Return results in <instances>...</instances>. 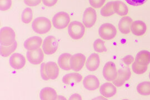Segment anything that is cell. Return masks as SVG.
<instances>
[{
  "instance_id": "cell-1",
  "label": "cell",
  "mask_w": 150,
  "mask_h": 100,
  "mask_svg": "<svg viewBox=\"0 0 150 100\" xmlns=\"http://www.w3.org/2000/svg\"><path fill=\"white\" fill-rule=\"evenodd\" d=\"M52 27L50 20L44 17L35 19L32 23L33 30L38 34H45L50 31Z\"/></svg>"
},
{
  "instance_id": "cell-2",
  "label": "cell",
  "mask_w": 150,
  "mask_h": 100,
  "mask_svg": "<svg viewBox=\"0 0 150 100\" xmlns=\"http://www.w3.org/2000/svg\"><path fill=\"white\" fill-rule=\"evenodd\" d=\"M68 32L72 39L76 40H80L85 35V27L80 22L72 21L68 27Z\"/></svg>"
},
{
  "instance_id": "cell-3",
  "label": "cell",
  "mask_w": 150,
  "mask_h": 100,
  "mask_svg": "<svg viewBox=\"0 0 150 100\" xmlns=\"http://www.w3.org/2000/svg\"><path fill=\"white\" fill-rule=\"evenodd\" d=\"M1 45L9 46L12 45L15 40V32L9 27H4L1 29L0 31Z\"/></svg>"
},
{
  "instance_id": "cell-4",
  "label": "cell",
  "mask_w": 150,
  "mask_h": 100,
  "mask_svg": "<svg viewBox=\"0 0 150 100\" xmlns=\"http://www.w3.org/2000/svg\"><path fill=\"white\" fill-rule=\"evenodd\" d=\"M70 22V16L65 12H59L56 13L52 18L53 26L59 30L65 28Z\"/></svg>"
},
{
  "instance_id": "cell-5",
  "label": "cell",
  "mask_w": 150,
  "mask_h": 100,
  "mask_svg": "<svg viewBox=\"0 0 150 100\" xmlns=\"http://www.w3.org/2000/svg\"><path fill=\"white\" fill-rule=\"evenodd\" d=\"M98 33L102 39L110 40L116 36L117 30L112 24L106 23L100 26L98 30Z\"/></svg>"
},
{
  "instance_id": "cell-6",
  "label": "cell",
  "mask_w": 150,
  "mask_h": 100,
  "mask_svg": "<svg viewBox=\"0 0 150 100\" xmlns=\"http://www.w3.org/2000/svg\"><path fill=\"white\" fill-rule=\"evenodd\" d=\"M59 47L57 40L53 36H48L43 40L42 49L46 55H52L56 52Z\"/></svg>"
},
{
  "instance_id": "cell-7",
  "label": "cell",
  "mask_w": 150,
  "mask_h": 100,
  "mask_svg": "<svg viewBox=\"0 0 150 100\" xmlns=\"http://www.w3.org/2000/svg\"><path fill=\"white\" fill-rule=\"evenodd\" d=\"M86 61V57L82 53H76L72 55L70 59V65L71 70L78 72L83 68Z\"/></svg>"
},
{
  "instance_id": "cell-8",
  "label": "cell",
  "mask_w": 150,
  "mask_h": 100,
  "mask_svg": "<svg viewBox=\"0 0 150 100\" xmlns=\"http://www.w3.org/2000/svg\"><path fill=\"white\" fill-rule=\"evenodd\" d=\"M118 72L115 64L113 62H108L103 69V76L108 81H113L117 78Z\"/></svg>"
},
{
  "instance_id": "cell-9",
  "label": "cell",
  "mask_w": 150,
  "mask_h": 100,
  "mask_svg": "<svg viewBox=\"0 0 150 100\" xmlns=\"http://www.w3.org/2000/svg\"><path fill=\"white\" fill-rule=\"evenodd\" d=\"M83 23L87 28H91L93 26L97 20V13L95 9L92 7L86 9L83 15Z\"/></svg>"
},
{
  "instance_id": "cell-10",
  "label": "cell",
  "mask_w": 150,
  "mask_h": 100,
  "mask_svg": "<svg viewBox=\"0 0 150 100\" xmlns=\"http://www.w3.org/2000/svg\"><path fill=\"white\" fill-rule=\"evenodd\" d=\"M26 57L28 61L33 65H38L42 62L44 59V54L41 48H39L34 51H27Z\"/></svg>"
},
{
  "instance_id": "cell-11",
  "label": "cell",
  "mask_w": 150,
  "mask_h": 100,
  "mask_svg": "<svg viewBox=\"0 0 150 100\" xmlns=\"http://www.w3.org/2000/svg\"><path fill=\"white\" fill-rule=\"evenodd\" d=\"M117 72V77L112 82L115 86L119 87L122 86L126 81L129 79L131 73L129 67H126V69H120Z\"/></svg>"
},
{
  "instance_id": "cell-12",
  "label": "cell",
  "mask_w": 150,
  "mask_h": 100,
  "mask_svg": "<svg viewBox=\"0 0 150 100\" xmlns=\"http://www.w3.org/2000/svg\"><path fill=\"white\" fill-rule=\"evenodd\" d=\"M45 71L48 79H56L59 74V68L54 62H48L45 63Z\"/></svg>"
},
{
  "instance_id": "cell-13",
  "label": "cell",
  "mask_w": 150,
  "mask_h": 100,
  "mask_svg": "<svg viewBox=\"0 0 150 100\" xmlns=\"http://www.w3.org/2000/svg\"><path fill=\"white\" fill-rule=\"evenodd\" d=\"M10 64L13 69L20 70L25 66L26 64V58L20 53H13L10 58Z\"/></svg>"
},
{
  "instance_id": "cell-14",
  "label": "cell",
  "mask_w": 150,
  "mask_h": 100,
  "mask_svg": "<svg viewBox=\"0 0 150 100\" xmlns=\"http://www.w3.org/2000/svg\"><path fill=\"white\" fill-rule=\"evenodd\" d=\"M84 87L89 91L96 90L100 86V81L96 76L94 75H88L83 81Z\"/></svg>"
},
{
  "instance_id": "cell-15",
  "label": "cell",
  "mask_w": 150,
  "mask_h": 100,
  "mask_svg": "<svg viewBox=\"0 0 150 100\" xmlns=\"http://www.w3.org/2000/svg\"><path fill=\"white\" fill-rule=\"evenodd\" d=\"M42 39L38 36H33L27 39L24 42V48L28 51H34L40 48Z\"/></svg>"
},
{
  "instance_id": "cell-16",
  "label": "cell",
  "mask_w": 150,
  "mask_h": 100,
  "mask_svg": "<svg viewBox=\"0 0 150 100\" xmlns=\"http://www.w3.org/2000/svg\"><path fill=\"white\" fill-rule=\"evenodd\" d=\"M130 28L132 33L137 36H141L144 35L147 30L146 23L143 21H141L132 22Z\"/></svg>"
},
{
  "instance_id": "cell-17",
  "label": "cell",
  "mask_w": 150,
  "mask_h": 100,
  "mask_svg": "<svg viewBox=\"0 0 150 100\" xmlns=\"http://www.w3.org/2000/svg\"><path fill=\"white\" fill-rule=\"evenodd\" d=\"M100 63V57L97 53H92L87 58L86 67L90 71H95L98 68Z\"/></svg>"
},
{
  "instance_id": "cell-18",
  "label": "cell",
  "mask_w": 150,
  "mask_h": 100,
  "mask_svg": "<svg viewBox=\"0 0 150 100\" xmlns=\"http://www.w3.org/2000/svg\"><path fill=\"white\" fill-rule=\"evenodd\" d=\"M100 92L103 96L106 98H110L116 94L117 90L113 84L107 82L101 85Z\"/></svg>"
},
{
  "instance_id": "cell-19",
  "label": "cell",
  "mask_w": 150,
  "mask_h": 100,
  "mask_svg": "<svg viewBox=\"0 0 150 100\" xmlns=\"http://www.w3.org/2000/svg\"><path fill=\"white\" fill-rule=\"evenodd\" d=\"M82 79V76L81 74L74 72L64 75L62 78V82L67 85H74L79 83Z\"/></svg>"
},
{
  "instance_id": "cell-20",
  "label": "cell",
  "mask_w": 150,
  "mask_h": 100,
  "mask_svg": "<svg viewBox=\"0 0 150 100\" xmlns=\"http://www.w3.org/2000/svg\"><path fill=\"white\" fill-rule=\"evenodd\" d=\"M40 97L42 100H55L57 99L58 96L56 91L54 89L45 87L40 91Z\"/></svg>"
},
{
  "instance_id": "cell-21",
  "label": "cell",
  "mask_w": 150,
  "mask_h": 100,
  "mask_svg": "<svg viewBox=\"0 0 150 100\" xmlns=\"http://www.w3.org/2000/svg\"><path fill=\"white\" fill-rule=\"evenodd\" d=\"M132 23V18L129 16L122 17L118 23V29L123 34H128L130 32V27Z\"/></svg>"
},
{
  "instance_id": "cell-22",
  "label": "cell",
  "mask_w": 150,
  "mask_h": 100,
  "mask_svg": "<svg viewBox=\"0 0 150 100\" xmlns=\"http://www.w3.org/2000/svg\"><path fill=\"white\" fill-rule=\"evenodd\" d=\"M135 62L140 65L148 66L150 63V52L146 50L140 51L136 55Z\"/></svg>"
},
{
  "instance_id": "cell-23",
  "label": "cell",
  "mask_w": 150,
  "mask_h": 100,
  "mask_svg": "<svg viewBox=\"0 0 150 100\" xmlns=\"http://www.w3.org/2000/svg\"><path fill=\"white\" fill-rule=\"evenodd\" d=\"M71 55L68 53H64L59 56L58 60V64L59 67L65 71H70L71 69L70 65V59Z\"/></svg>"
},
{
  "instance_id": "cell-24",
  "label": "cell",
  "mask_w": 150,
  "mask_h": 100,
  "mask_svg": "<svg viewBox=\"0 0 150 100\" xmlns=\"http://www.w3.org/2000/svg\"><path fill=\"white\" fill-rule=\"evenodd\" d=\"M113 9L115 13L120 16H126L128 14L129 12L127 6L123 2L120 1L113 2Z\"/></svg>"
},
{
  "instance_id": "cell-25",
  "label": "cell",
  "mask_w": 150,
  "mask_h": 100,
  "mask_svg": "<svg viewBox=\"0 0 150 100\" xmlns=\"http://www.w3.org/2000/svg\"><path fill=\"white\" fill-rule=\"evenodd\" d=\"M17 47V43L16 41L9 46L1 45V55L4 57H7L9 56L11 53H12L16 50Z\"/></svg>"
},
{
  "instance_id": "cell-26",
  "label": "cell",
  "mask_w": 150,
  "mask_h": 100,
  "mask_svg": "<svg viewBox=\"0 0 150 100\" xmlns=\"http://www.w3.org/2000/svg\"><path fill=\"white\" fill-rule=\"evenodd\" d=\"M137 91L140 95H150V82L146 81L138 84L137 86Z\"/></svg>"
},
{
  "instance_id": "cell-27",
  "label": "cell",
  "mask_w": 150,
  "mask_h": 100,
  "mask_svg": "<svg viewBox=\"0 0 150 100\" xmlns=\"http://www.w3.org/2000/svg\"><path fill=\"white\" fill-rule=\"evenodd\" d=\"M101 14L102 16L108 17L112 16L115 12L113 9V2H109L104 6L101 10Z\"/></svg>"
},
{
  "instance_id": "cell-28",
  "label": "cell",
  "mask_w": 150,
  "mask_h": 100,
  "mask_svg": "<svg viewBox=\"0 0 150 100\" xmlns=\"http://www.w3.org/2000/svg\"><path fill=\"white\" fill-rule=\"evenodd\" d=\"M32 18H33V13H32V10L29 7L26 8L22 12V21L24 23L27 24L31 22Z\"/></svg>"
},
{
  "instance_id": "cell-29",
  "label": "cell",
  "mask_w": 150,
  "mask_h": 100,
  "mask_svg": "<svg viewBox=\"0 0 150 100\" xmlns=\"http://www.w3.org/2000/svg\"><path fill=\"white\" fill-rule=\"evenodd\" d=\"M93 48L97 52L102 53L107 51V48L105 46V42L101 39H97L93 43Z\"/></svg>"
},
{
  "instance_id": "cell-30",
  "label": "cell",
  "mask_w": 150,
  "mask_h": 100,
  "mask_svg": "<svg viewBox=\"0 0 150 100\" xmlns=\"http://www.w3.org/2000/svg\"><path fill=\"white\" fill-rule=\"evenodd\" d=\"M132 71L135 74H144L147 70V66L140 65L138 63H136V62H134L132 63Z\"/></svg>"
},
{
  "instance_id": "cell-31",
  "label": "cell",
  "mask_w": 150,
  "mask_h": 100,
  "mask_svg": "<svg viewBox=\"0 0 150 100\" xmlns=\"http://www.w3.org/2000/svg\"><path fill=\"white\" fill-rule=\"evenodd\" d=\"M0 1L1 10L5 11L9 10L11 8L12 6V0H1Z\"/></svg>"
},
{
  "instance_id": "cell-32",
  "label": "cell",
  "mask_w": 150,
  "mask_h": 100,
  "mask_svg": "<svg viewBox=\"0 0 150 100\" xmlns=\"http://www.w3.org/2000/svg\"><path fill=\"white\" fill-rule=\"evenodd\" d=\"M106 0H89L90 5L95 9H100L104 5Z\"/></svg>"
},
{
  "instance_id": "cell-33",
  "label": "cell",
  "mask_w": 150,
  "mask_h": 100,
  "mask_svg": "<svg viewBox=\"0 0 150 100\" xmlns=\"http://www.w3.org/2000/svg\"><path fill=\"white\" fill-rule=\"evenodd\" d=\"M126 2L131 6H139L144 4L147 0H125Z\"/></svg>"
},
{
  "instance_id": "cell-34",
  "label": "cell",
  "mask_w": 150,
  "mask_h": 100,
  "mask_svg": "<svg viewBox=\"0 0 150 100\" xmlns=\"http://www.w3.org/2000/svg\"><path fill=\"white\" fill-rule=\"evenodd\" d=\"M41 2V0H24V2L28 6H36L38 5Z\"/></svg>"
},
{
  "instance_id": "cell-35",
  "label": "cell",
  "mask_w": 150,
  "mask_h": 100,
  "mask_svg": "<svg viewBox=\"0 0 150 100\" xmlns=\"http://www.w3.org/2000/svg\"><path fill=\"white\" fill-rule=\"evenodd\" d=\"M123 61V62L125 63L127 65H129L134 61V58L131 55H127L125 56L124 58H122V60Z\"/></svg>"
},
{
  "instance_id": "cell-36",
  "label": "cell",
  "mask_w": 150,
  "mask_h": 100,
  "mask_svg": "<svg viewBox=\"0 0 150 100\" xmlns=\"http://www.w3.org/2000/svg\"><path fill=\"white\" fill-rule=\"evenodd\" d=\"M43 5L48 7H52L56 5L58 0H42Z\"/></svg>"
},
{
  "instance_id": "cell-37",
  "label": "cell",
  "mask_w": 150,
  "mask_h": 100,
  "mask_svg": "<svg viewBox=\"0 0 150 100\" xmlns=\"http://www.w3.org/2000/svg\"><path fill=\"white\" fill-rule=\"evenodd\" d=\"M45 63H42L41 65V77L43 80H45V81H47L48 80V79L47 78V77L46 76V74H45Z\"/></svg>"
},
{
  "instance_id": "cell-38",
  "label": "cell",
  "mask_w": 150,
  "mask_h": 100,
  "mask_svg": "<svg viewBox=\"0 0 150 100\" xmlns=\"http://www.w3.org/2000/svg\"><path fill=\"white\" fill-rule=\"evenodd\" d=\"M69 100H82L81 96L80 95L77 94H75L74 95H72L70 97Z\"/></svg>"
},
{
  "instance_id": "cell-39",
  "label": "cell",
  "mask_w": 150,
  "mask_h": 100,
  "mask_svg": "<svg viewBox=\"0 0 150 100\" xmlns=\"http://www.w3.org/2000/svg\"><path fill=\"white\" fill-rule=\"evenodd\" d=\"M149 78H150V74H149Z\"/></svg>"
}]
</instances>
